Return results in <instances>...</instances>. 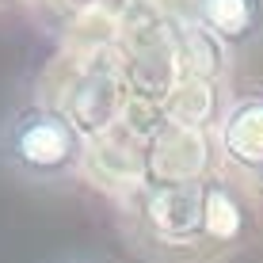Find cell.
Returning <instances> with one entry per match:
<instances>
[{"instance_id":"cell-4","label":"cell","mask_w":263,"mask_h":263,"mask_svg":"<svg viewBox=\"0 0 263 263\" xmlns=\"http://www.w3.org/2000/svg\"><path fill=\"white\" fill-rule=\"evenodd\" d=\"M256 179H259V187H263V168H259V172H256Z\"/></svg>"},{"instance_id":"cell-5","label":"cell","mask_w":263,"mask_h":263,"mask_svg":"<svg viewBox=\"0 0 263 263\" xmlns=\"http://www.w3.org/2000/svg\"><path fill=\"white\" fill-rule=\"evenodd\" d=\"M72 263H96V259H72Z\"/></svg>"},{"instance_id":"cell-2","label":"cell","mask_w":263,"mask_h":263,"mask_svg":"<svg viewBox=\"0 0 263 263\" xmlns=\"http://www.w3.org/2000/svg\"><path fill=\"white\" fill-rule=\"evenodd\" d=\"M191 8L217 46L244 53L263 42V0H191Z\"/></svg>"},{"instance_id":"cell-3","label":"cell","mask_w":263,"mask_h":263,"mask_svg":"<svg viewBox=\"0 0 263 263\" xmlns=\"http://www.w3.org/2000/svg\"><path fill=\"white\" fill-rule=\"evenodd\" d=\"M221 149L237 168H263V88L237 96L221 119Z\"/></svg>"},{"instance_id":"cell-1","label":"cell","mask_w":263,"mask_h":263,"mask_svg":"<svg viewBox=\"0 0 263 263\" xmlns=\"http://www.w3.org/2000/svg\"><path fill=\"white\" fill-rule=\"evenodd\" d=\"M84 157V130L58 107L27 103L0 122V164L31 187H61L77 179Z\"/></svg>"}]
</instances>
